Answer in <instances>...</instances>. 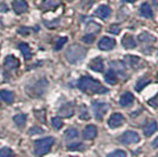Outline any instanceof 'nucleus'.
Instances as JSON below:
<instances>
[{
    "mask_svg": "<svg viewBox=\"0 0 158 157\" xmlns=\"http://www.w3.org/2000/svg\"><path fill=\"white\" fill-rule=\"evenodd\" d=\"M78 87L83 92L89 93V95H104L109 91L105 86H103L99 83L98 80L91 78L89 76H84L79 79Z\"/></svg>",
    "mask_w": 158,
    "mask_h": 157,
    "instance_id": "1",
    "label": "nucleus"
},
{
    "mask_svg": "<svg viewBox=\"0 0 158 157\" xmlns=\"http://www.w3.org/2000/svg\"><path fill=\"white\" fill-rule=\"evenodd\" d=\"M86 56V49L79 44H73L66 50L65 57L71 64H78Z\"/></svg>",
    "mask_w": 158,
    "mask_h": 157,
    "instance_id": "2",
    "label": "nucleus"
},
{
    "mask_svg": "<svg viewBox=\"0 0 158 157\" xmlns=\"http://www.w3.org/2000/svg\"><path fill=\"white\" fill-rule=\"evenodd\" d=\"M54 143V138L53 137H45L41 139H37L34 142V154L35 156L41 157L50 152Z\"/></svg>",
    "mask_w": 158,
    "mask_h": 157,
    "instance_id": "3",
    "label": "nucleus"
},
{
    "mask_svg": "<svg viewBox=\"0 0 158 157\" xmlns=\"http://www.w3.org/2000/svg\"><path fill=\"white\" fill-rule=\"evenodd\" d=\"M46 86H47V82L45 79L39 80V82H37L35 84H33V85L31 86V89L27 87V93H28L30 96H33V97H39L41 95H44Z\"/></svg>",
    "mask_w": 158,
    "mask_h": 157,
    "instance_id": "4",
    "label": "nucleus"
},
{
    "mask_svg": "<svg viewBox=\"0 0 158 157\" xmlns=\"http://www.w3.org/2000/svg\"><path fill=\"white\" fill-rule=\"evenodd\" d=\"M92 109L94 112V116L98 121H102L103 117L106 115V112L110 110V105L106 104V103H98V102H94L92 104Z\"/></svg>",
    "mask_w": 158,
    "mask_h": 157,
    "instance_id": "5",
    "label": "nucleus"
},
{
    "mask_svg": "<svg viewBox=\"0 0 158 157\" xmlns=\"http://www.w3.org/2000/svg\"><path fill=\"white\" fill-rule=\"evenodd\" d=\"M119 141L123 144H133L138 143L140 141V137H139L138 134L135 132V131H126L119 137Z\"/></svg>",
    "mask_w": 158,
    "mask_h": 157,
    "instance_id": "6",
    "label": "nucleus"
},
{
    "mask_svg": "<svg viewBox=\"0 0 158 157\" xmlns=\"http://www.w3.org/2000/svg\"><path fill=\"white\" fill-rule=\"evenodd\" d=\"M114 46H116V40L112 39V38H109V37L102 38L98 43V47L103 51H110Z\"/></svg>",
    "mask_w": 158,
    "mask_h": 157,
    "instance_id": "7",
    "label": "nucleus"
},
{
    "mask_svg": "<svg viewBox=\"0 0 158 157\" xmlns=\"http://www.w3.org/2000/svg\"><path fill=\"white\" fill-rule=\"evenodd\" d=\"M124 116L120 115V113H113L110 119H109V126L112 128V129H116V128H119L120 125L124 124Z\"/></svg>",
    "mask_w": 158,
    "mask_h": 157,
    "instance_id": "8",
    "label": "nucleus"
},
{
    "mask_svg": "<svg viewBox=\"0 0 158 157\" xmlns=\"http://www.w3.org/2000/svg\"><path fill=\"white\" fill-rule=\"evenodd\" d=\"M60 117H71L74 113V104L73 103H66L64 104L58 111Z\"/></svg>",
    "mask_w": 158,
    "mask_h": 157,
    "instance_id": "9",
    "label": "nucleus"
},
{
    "mask_svg": "<svg viewBox=\"0 0 158 157\" xmlns=\"http://www.w3.org/2000/svg\"><path fill=\"white\" fill-rule=\"evenodd\" d=\"M12 7H13L14 12L17 14L25 13L28 10V5L25 0H14L12 2Z\"/></svg>",
    "mask_w": 158,
    "mask_h": 157,
    "instance_id": "10",
    "label": "nucleus"
},
{
    "mask_svg": "<svg viewBox=\"0 0 158 157\" xmlns=\"http://www.w3.org/2000/svg\"><path fill=\"white\" fill-rule=\"evenodd\" d=\"M125 60L127 62V64L131 66L132 69H135V70L142 69V67L144 66L143 60L140 58H138V57H136V56H126Z\"/></svg>",
    "mask_w": 158,
    "mask_h": 157,
    "instance_id": "11",
    "label": "nucleus"
},
{
    "mask_svg": "<svg viewBox=\"0 0 158 157\" xmlns=\"http://www.w3.org/2000/svg\"><path fill=\"white\" fill-rule=\"evenodd\" d=\"M94 15H97L100 19L105 20V19H107V18H110V15H111V8L109 6H106V5H102V6H99L98 8L96 10Z\"/></svg>",
    "mask_w": 158,
    "mask_h": 157,
    "instance_id": "12",
    "label": "nucleus"
},
{
    "mask_svg": "<svg viewBox=\"0 0 158 157\" xmlns=\"http://www.w3.org/2000/svg\"><path fill=\"white\" fill-rule=\"evenodd\" d=\"M60 4H61V0H44L41 4V8L43 11H52L60 6Z\"/></svg>",
    "mask_w": 158,
    "mask_h": 157,
    "instance_id": "13",
    "label": "nucleus"
},
{
    "mask_svg": "<svg viewBox=\"0 0 158 157\" xmlns=\"http://www.w3.org/2000/svg\"><path fill=\"white\" fill-rule=\"evenodd\" d=\"M5 67L7 70H15L19 67V60L14 56H7L5 58Z\"/></svg>",
    "mask_w": 158,
    "mask_h": 157,
    "instance_id": "14",
    "label": "nucleus"
},
{
    "mask_svg": "<svg viewBox=\"0 0 158 157\" xmlns=\"http://www.w3.org/2000/svg\"><path fill=\"white\" fill-rule=\"evenodd\" d=\"M83 136L87 141H91L93 138H96V136H97V128L94 125H87L85 129H84Z\"/></svg>",
    "mask_w": 158,
    "mask_h": 157,
    "instance_id": "15",
    "label": "nucleus"
},
{
    "mask_svg": "<svg viewBox=\"0 0 158 157\" xmlns=\"http://www.w3.org/2000/svg\"><path fill=\"white\" fill-rule=\"evenodd\" d=\"M139 12H140V15L144 17V18H148V19H152V18H153L152 8L148 2L142 4V6H140V8H139Z\"/></svg>",
    "mask_w": 158,
    "mask_h": 157,
    "instance_id": "16",
    "label": "nucleus"
},
{
    "mask_svg": "<svg viewBox=\"0 0 158 157\" xmlns=\"http://www.w3.org/2000/svg\"><path fill=\"white\" fill-rule=\"evenodd\" d=\"M89 67L93 70V71L96 72H103L104 71V63H103V59L102 58H94L90 63V65Z\"/></svg>",
    "mask_w": 158,
    "mask_h": 157,
    "instance_id": "17",
    "label": "nucleus"
},
{
    "mask_svg": "<svg viewBox=\"0 0 158 157\" xmlns=\"http://www.w3.org/2000/svg\"><path fill=\"white\" fill-rule=\"evenodd\" d=\"M133 100H135L133 95L130 93V92H125L124 95H122L119 103H120L122 106H131V105L133 104Z\"/></svg>",
    "mask_w": 158,
    "mask_h": 157,
    "instance_id": "18",
    "label": "nucleus"
},
{
    "mask_svg": "<svg viewBox=\"0 0 158 157\" xmlns=\"http://www.w3.org/2000/svg\"><path fill=\"white\" fill-rule=\"evenodd\" d=\"M122 44L123 46L125 47L126 50H132V49H135L137 44H136V40L133 39V37L132 36H124L123 37V39H122Z\"/></svg>",
    "mask_w": 158,
    "mask_h": 157,
    "instance_id": "19",
    "label": "nucleus"
},
{
    "mask_svg": "<svg viewBox=\"0 0 158 157\" xmlns=\"http://www.w3.org/2000/svg\"><path fill=\"white\" fill-rule=\"evenodd\" d=\"M19 50L21 51V53H23V56H24V58L25 59H31L32 58V56H33V53H32V50L30 49V46L27 45L26 43H20L19 44Z\"/></svg>",
    "mask_w": 158,
    "mask_h": 157,
    "instance_id": "20",
    "label": "nucleus"
},
{
    "mask_svg": "<svg viewBox=\"0 0 158 157\" xmlns=\"http://www.w3.org/2000/svg\"><path fill=\"white\" fill-rule=\"evenodd\" d=\"M0 98L7 104H11L14 102V93L8 90H2V91H0Z\"/></svg>",
    "mask_w": 158,
    "mask_h": 157,
    "instance_id": "21",
    "label": "nucleus"
},
{
    "mask_svg": "<svg viewBox=\"0 0 158 157\" xmlns=\"http://www.w3.org/2000/svg\"><path fill=\"white\" fill-rule=\"evenodd\" d=\"M157 131V123L155 121H151L150 123H148V125L144 128V135L146 137H150L151 135H153Z\"/></svg>",
    "mask_w": 158,
    "mask_h": 157,
    "instance_id": "22",
    "label": "nucleus"
},
{
    "mask_svg": "<svg viewBox=\"0 0 158 157\" xmlns=\"http://www.w3.org/2000/svg\"><path fill=\"white\" fill-rule=\"evenodd\" d=\"M13 121H14V123L18 125L19 128H24V126L26 125L27 116L24 115V113H19V115H15V116H14Z\"/></svg>",
    "mask_w": 158,
    "mask_h": 157,
    "instance_id": "23",
    "label": "nucleus"
},
{
    "mask_svg": "<svg viewBox=\"0 0 158 157\" xmlns=\"http://www.w3.org/2000/svg\"><path fill=\"white\" fill-rule=\"evenodd\" d=\"M105 80L109 83V84H111V85H116V84H117V82H118L117 73L113 71V70H110V71L105 74Z\"/></svg>",
    "mask_w": 158,
    "mask_h": 157,
    "instance_id": "24",
    "label": "nucleus"
},
{
    "mask_svg": "<svg viewBox=\"0 0 158 157\" xmlns=\"http://www.w3.org/2000/svg\"><path fill=\"white\" fill-rule=\"evenodd\" d=\"M138 40L139 41H142V43H148V44H150V43H153V41H156V38L150 34V33H142V34H139L138 37Z\"/></svg>",
    "mask_w": 158,
    "mask_h": 157,
    "instance_id": "25",
    "label": "nucleus"
},
{
    "mask_svg": "<svg viewBox=\"0 0 158 157\" xmlns=\"http://www.w3.org/2000/svg\"><path fill=\"white\" fill-rule=\"evenodd\" d=\"M78 137V131L74 128H71L65 132V139L66 141H72V139H76Z\"/></svg>",
    "mask_w": 158,
    "mask_h": 157,
    "instance_id": "26",
    "label": "nucleus"
},
{
    "mask_svg": "<svg viewBox=\"0 0 158 157\" xmlns=\"http://www.w3.org/2000/svg\"><path fill=\"white\" fill-rule=\"evenodd\" d=\"M100 28L102 27L99 26L98 24H96V23H90L87 27H86V30H87V32L91 33V34H96V33H98L100 31Z\"/></svg>",
    "mask_w": 158,
    "mask_h": 157,
    "instance_id": "27",
    "label": "nucleus"
},
{
    "mask_svg": "<svg viewBox=\"0 0 158 157\" xmlns=\"http://www.w3.org/2000/svg\"><path fill=\"white\" fill-rule=\"evenodd\" d=\"M149 83H150V79H148V78L139 79L138 83L136 84V90H137V91H142V90H143V89H144L145 86L148 85Z\"/></svg>",
    "mask_w": 158,
    "mask_h": 157,
    "instance_id": "28",
    "label": "nucleus"
},
{
    "mask_svg": "<svg viewBox=\"0 0 158 157\" xmlns=\"http://www.w3.org/2000/svg\"><path fill=\"white\" fill-rule=\"evenodd\" d=\"M0 157H15V155L10 148H2L0 150Z\"/></svg>",
    "mask_w": 158,
    "mask_h": 157,
    "instance_id": "29",
    "label": "nucleus"
},
{
    "mask_svg": "<svg viewBox=\"0 0 158 157\" xmlns=\"http://www.w3.org/2000/svg\"><path fill=\"white\" fill-rule=\"evenodd\" d=\"M85 149V146H84V144H81V143H77V144H70L69 146H67V150H70V151H83Z\"/></svg>",
    "mask_w": 158,
    "mask_h": 157,
    "instance_id": "30",
    "label": "nucleus"
},
{
    "mask_svg": "<svg viewBox=\"0 0 158 157\" xmlns=\"http://www.w3.org/2000/svg\"><path fill=\"white\" fill-rule=\"evenodd\" d=\"M66 43H67V38H60V39H58L57 43H56V45H54V50H56V51H59Z\"/></svg>",
    "mask_w": 158,
    "mask_h": 157,
    "instance_id": "31",
    "label": "nucleus"
},
{
    "mask_svg": "<svg viewBox=\"0 0 158 157\" xmlns=\"http://www.w3.org/2000/svg\"><path fill=\"white\" fill-rule=\"evenodd\" d=\"M63 124H64V123H63L61 118H59V117H54V118L52 119V125H53V128H54V129H57V130H58V129H60V128L63 126Z\"/></svg>",
    "mask_w": 158,
    "mask_h": 157,
    "instance_id": "32",
    "label": "nucleus"
},
{
    "mask_svg": "<svg viewBox=\"0 0 158 157\" xmlns=\"http://www.w3.org/2000/svg\"><path fill=\"white\" fill-rule=\"evenodd\" d=\"M107 157H126V154L125 151L123 150H116L113 151V152H111V154H109Z\"/></svg>",
    "mask_w": 158,
    "mask_h": 157,
    "instance_id": "33",
    "label": "nucleus"
},
{
    "mask_svg": "<svg viewBox=\"0 0 158 157\" xmlns=\"http://www.w3.org/2000/svg\"><path fill=\"white\" fill-rule=\"evenodd\" d=\"M94 38H96V34L87 33L86 36H84V37H83V41H84V43H87V44H91V43H93Z\"/></svg>",
    "mask_w": 158,
    "mask_h": 157,
    "instance_id": "34",
    "label": "nucleus"
},
{
    "mask_svg": "<svg viewBox=\"0 0 158 157\" xmlns=\"http://www.w3.org/2000/svg\"><path fill=\"white\" fill-rule=\"evenodd\" d=\"M109 32L113 33V34H118L120 32V26L117 24H112L111 26L109 27Z\"/></svg>",
    "mask_w": 158,
    "mask_h": 157,
    "instance_id": "35",
    "label": "nucleus"
},
{
    "mask_svg": "<svg viewBox=\"0 0 158 157\" xmlns=\"http://www.w3.org/2000/svg\"><path fill=\"white\" fill-rule=\"evenodd\" d=\"M81 109H83V110H80L79 117L81 118V119H89V118H90V115H89V112L86 110V108L85 106H81Z\"/></svg>",
    "mask_w": 158,
    "mask_h": 157,
    "instance_id": "36",
    "label": "nucleus"
},
{
    "mask_svg": "<svg viewBox=\"0 0 158 157\" xmlns=\"http://www.w3.org/2000/svg\"><path fill=\"white\" fill-rule=\"evenodd\" d=\"M30 31H31V28H28V27H20L19 30H18V32L21 33V34H24V36H28V34H30Z\"/></svg>",
    "mask_w": 158,
    "mask_h": 157,
    "instance_id": "37",
    "label": "nucleus"
},
{
    "mask_svg": "<svg viewBox=\"0 0 158 157\" xmlns=\"http://www.w3.org/2000/svg\"><path fill=\"white\" fill-rule=\"evenodd\" d=\"M58 23H59V20H56V21H54V23H50V21H45V25H46V27H48V28H50V27H51V28H53V27H56L57 26V24H58Z\"/></svg>",
    "mask_w": 158,
    "mask_h": 157,
    "instance_id": "38",
    "label": "nucleus"
},
{
    "mask_svg": "<svg viewBox=\"0 0 158 157\" xmlns=\"http://www.w3.org/2000/svg\"><path fill=\"white\" fill-rule=\"evenodd\" d=\"M34 134H43V130L39 128H33L32 130H30V135H34Z\"/></svg>",
    "mask_w": 158,
    "mask_h": 157,
    "instance_id": "39",
    "label": "nucleus"
},
{
    "mask_svg": "<svg viewBox=\"0 0 158 157\" xmlns=\"http://www.w3.org/2000/svg\"><path fill=\"white\" fill-rule=\"evenodd\" d=\"M152 146H153V148H158V137L152 142Z\"/></svg>",
    "mask_w": 158,
    "mask_h": 157,
    "instance_id": "40",
    "label": "nucleus"
},
{
    "mask_svg": "<svg viewBox=\"0 0 158 157\" xmlns=\"http://www.w3.org/2000/svg\"><path fill=\"white\" fill-rule=\"evenodd\" d=\"M124 2H135V1H137V0H123Z\"/></svg>",
    "mask_w": 158,
    "mask_h": 157,
    "instance_id": "41",
    "label": "nucleus"
},
{
    "mask_svg": "<svg viewBox=\"0 0 158 157\" xmlns=\"http://www.w3.org/2000/svg\"><path fill=\"white\" fill-rule=\"evenodd\" d=\"M69 1H73V0H69Z\"/></svg>",
    "mask_w": 158,
    "mask_h": 157,
    "instance_id": "42",
    "label": "nucleus"
},
{
    "mask_svg": "<svg viewBox=\"0 0 158 157\" xmlns=\"http://www.w3.org/2000/svg\"><path fill=\"white\" fill-rule=\"evenodd\" d=\"M157 79H158V74H157Z\"/></svg>",
    "mask_w": 158,
    "mask_h": 157,
    "instance_id": "43",
    "label": "nucleus"
},
{
    "mask_svg": "<svg viewBox=\"0 0 158 157\" xmlns=\"http://www.w3.org/2000/svg\"><path fill=\"white\" fill-rule=\"evenodd\" d=\"M156 157H158V154H157V156H156Z\"/></svg>",
    "mask_w": 158,
    "mask_h": 157,
    "instance_id": "44",
    "label": "nucleus"
},
{
    "mask_svg": "<svg viewBox=\"0 0 158 157\" xmlns=\"http://www.w3.org/2000/svg\"><path fill=\"white\" fill-rule=\"evenodd\" d=\"M73 157H74V156H73Z\"/></svg>",
    "mask_w": 158,
    "mask_h": 157,
    "instance_id": "45",
    "label": "nucleus"
}]
</instances>
